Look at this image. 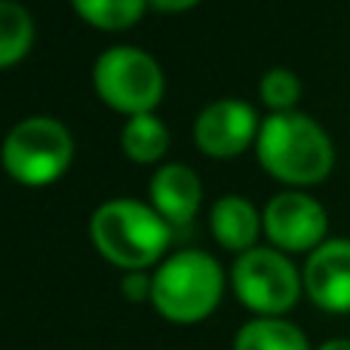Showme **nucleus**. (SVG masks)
Wrapping results in <instances>:
<instances>
[{"instance_id":"obj_13","label":"nucleus","mask_w":350,"mask_h":350,"mask_svg":"<svg viewBox=\"0 0 350 350\" xmlns=\"http://www.w3.org/2000/svg\"><path fill=\"white\" fill-rule=\"evenodd\" d=\"M31 43H34L31 12L16 0H0V71L22 62Z\"/></svg>"},{"instance_id":"obj_14","label":"nucleus","mask_w":350,"mask_h":350,"mask_svg":"<svg viewBox=\"0 0 350 350\" xmlns=\"http://www.w3.org/2000/svg\"><path fill=\"white\" fill-rule=\"evenodd\" d=\"M170 148V129L160 117L139 114L123 126V151L135 163H157Z\"/></svg>"},{"instance_id":"obj_12","label":"nucleus","mask_w":350,"mask_h":350,"mask_svg":"<svg viewBox=\"0 0 350 350\" xmlns=\"http://www.w3.org/2000/svg\"><path fill=\"white\" fill-rule=\"evenodd\" d=\"M234 350H310L298 326L280 317H258L237 332Z\"/></svg>"},{"instance_id":"obj_18","label":"nucleus","mask_w":350,"mask_h":350,"mask_svg":"<svg viewBox=\"0 0 350 350\" xmlns=\"http://www.w3.org/2000/svg\"><path fill=\"white\" fill-rule=\"evenodd\" d=\"M148 3L160 12H185V10H191V6H197L200 0H148Z\"/></svg>"},{"instance_id":"obj_19","label":"nucleus","mask_w":350,"mask_h":350,"mask_svg":"<svg viewBox=\"0 0 350 350\" xmlns=\"http://www.w3.org/2000/svg\"><path fill=\"white\" fill-rule=\"evenodd\" d=\"M317 350H350V338H332L326 345H320Z\"/></svg>"},{"instance_id":"obj_8","label":"nucleus","mask_w":350,"mask_h":350,"mask_svg":"<svg viewBox=\"0 0 350 350\" xmlns=\"http://www.w3.org/2000/svg\"><path fill=\"white\" fill-rule=\"evenodd\" d=\"M258 114L240 98H221L200 111L193 123L197 148L209 157H237L258 139Z\"/></svg>"},{"instance_id":"obj_1","label":"nucleus","mask_w":350,"mask_h":350,"mask_svg":"<svg viewBox=\"0 0 350 350\" xmlns=\"http://www.w3.org/2000/svg\"><path fill=\"white\" fill-rule=\"evenodd\" d=\"M258 160L273 178L286 185H317L335 166V148L326 129L308 114H271L255 139Z\"/></svg>"},{"instance_id":"obj_16","label":"nucleus","mask_w":350,"mask_h":350,"mask_svg":"<svg viewBox=\"0 0 350 350\" xmlns=\"http://www.w3.org/2000/svg\"><path fill=\"white\" fill-rule=\"evenodd\" d=\"M258 90H261V102L267 108H273V114H283V111L295 108V102L301 98V80L289 68H271L261 77Z\"/></svg>"},{"instance_id":"obj_6","label":"nucleus","mask_w":350,"mask_h":350,"mask_svg":"<svg viewBox=\"0 0 350 350\" xmlns=\"http://www.w3.org/2000/svg\"><path fill=\"white\" fill-rule=\"evenodd\" d=\"M234 292L249 310L261 317H280L289 308H295L301 295V277L295 265L277 249H249L237 258L230 271Z\"/></svg>"},{"instance_id":"obj_5","label":"nucleus","mask_w":350,"mask_h":350,"mask_svg":"<svg viewBox=\"0 0 350 350\" xmlns=\"http://www.w3.org/2000/svg\"><path fill=\"white\" fill-rule=\"evenodd\" d=\"M92 83L105 105L129 117L154 114L166 90L157 59L133 46L105 49L92 68Z\"/></svg>"},{"instance_id":"obj_4","label":"nucleus","mask_w":350,"mask_h":350,"mask_svg":"<svg viewBox=\"0 0 350 350\" xmlns=\"http://www.w3.org/2000/svg\"><path fill=\"white\" fill-rule=\"evenodd\" d=\"M3 170L22 185H49L71 166V133L55 117H25L3 139Z\"/></svg>"},{"instance_id":"obj_3","label":"nucleus","mask_w":350,"mask_h":350,"mask_svg":"<svg viewBox=\"0 0 350 350\" xmlns=\"http://www.w3.org/2000/svg\"><path fill=\"white\" fill-rule=\"evenodd\" d=\"M224 292V273L212 255L200 249L166 258L151 283V301L170 323H200L218 308Z\"/></svg>"},{"instance_id":"obj_15","label":"nucleus","mask_w":350,"mask_h":350,"mask_svg":"<svg viewBox=\"0 0 350 350\" xmlns=\"http://www.w3.org/2000/svg\"><path fill=\"white\" fill-rule=\"evenodd\" d=\"M74 10L80 12L83 22L102 31H123L133 28L145 16L148 0H71Z\"/></svg>"},{"instance_id":"obj_10","label":"nucleus","mask_w":350,"mask_h":350,"mask_svg":"<svg viewBox=\"0 0 350 350\" xmlns=\"http://www.w3.org/2000/svg\"><path fill=\"white\" fill-rule=\"evenodd\" d=\"M203 185L200 175L185 163H166L151 178V203L166 224H187L200 209Z\"/></svg>"},{"instance_id":"obj_7","label":"nucleus","mask_w":350,"mask_h":350,"mask_svg":"<svg viewBox=\"0 0 350 350\" xmlns=\"http://www.w3.org/2000/svg\"><path fill=\"white\" fill-rule=\"evenodd\" d=\"M329 218L326 209L314 197L301 191H286L267 203L265 209V234L277 249L286 252H308L323 246Z\"/></svg>"},{"instance_id":"obj_17","label":"nucleus","mask_w":350,"mask_h":350,"mask_svg":"<svg viewBox=\"0 0 350 350\" xmlns=\"http://www.w3.org/2000/svg\"><path fill=\"white\" fill-rule=\"evenodd\" d=\"M151 283L154 277H148L145 271H129L123 277V295L129 301H145V298H151Z\"/></svg>"},{"instance_id":"obj_9","label":"nucleus","mask_w":350,"mask_h":350,"mask_svg":"<svg viewBox=\"0 0 350 350\" xmlns=\"http://www.w3.org/2000/svg\"><path fill=\"white\" fill-rule=\"evenodd\" d=\"M301 283L308 298L320 310L347 314L350 310V240H326L310 252Z\"/></svg>"},{"instance_id":"obj_2","label":"nucleus","mask_w":350,"mask_h":350,"mask_svg":"<svg viewBox=\"0 0 350 350\" xmlns=\"http://www.w3.org/2000/svg\"><path fill=\"white\" fill-rule=\"evenodd\" d=\"M96 249L123 271H145L163 258L172 240V224L157 215L154 206L139 200H108L90 221Z\"/></svg>"},{"instance_id":"obj_11","label":"nucleus","mask_w":350,"mask_h":350,"mask_svg":"<svg viewBox=\"0 0 350 350\" xmlns=\"http://www.w3.org/2000/svg\"><path fill=\"white\" fill-rule=\"evenodd\" d=\"M212 234L221 243L224 249H234V252H249L255 249L261 230V215L249 200L243 197H221L212 206Z\"/></svg>"}]
</instances>
